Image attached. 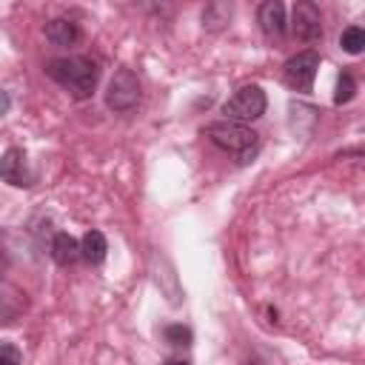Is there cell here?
Returning <instances> with one entry per match:
<instances>
[{
	"label": "cell",
	"mask_w": 365,
	"mask_h": 365,
	"mask_svg": "<svg viewBox=\"0 0 365 365\" xmlns=\"http://www.w3.org/2000/svg\"><path fill=\"white\" fill-rule=\"evenodd\" d=\"M339 46H342V51H348V54H359V51L365 48V31H362V26H348V29L339 34Z\"/></svg>",
	"instance_id": "13"
},
{
	"label": "cell",
	"mask_w": 365,
	"mask_h": 365,
	"mask_svg": "<svg viewBox=\"0 0 365 365\" xmlns=\"http://www.w3.org/2000/svg\"><path fill=\"white\" fill-rule=\"evenodd\" d=\"M354 94H356V80H354L348 71H342V74L336 77L334 103H336V106H345V103H351V100H354Z\"/></svg>",
	"instance_id": "14"
},
{
	"label": "cell",
	"mask_w": 365,
	"mask_h": 365,
	"mask_svg": "<svg viewBox=\"0 0 365 365\" xmlns=\"http://www.w3.org/2000/svg\"><path fill=\"white\" fill-rule=\"evenodd\" d=\"M165 365H188V362H185V359H168Z\"/></svg>",
	"instance_id": "18"
},
{
	"label": "cell",
	"mask_w": 365,
	"mask_h": 365,
	"mask_svg": "<svg viewBox=\"0 0 365 365\" xmlns=\"http://www.w3.org/2000/svg\"><path fill=\"white\" fill-rule=\"evenodd\" d=\"M140 80L131 68H117L114 77L108 80L106 86V106L114 111V114H128L137 108L140 103Z\"/></svg>",
	"instance_id": "4"
},
{
	"label": "cell",
	"mask_w": 365,
	"mask_h": 365,
	"mask_svg": "<svg viewBox=\"0 0 365 365\" xmlns=\"http://www.w3.org/2000/svg\"><path fill=\"white\" fill-rule=\"evenodd\" d=\"M205 137L217 148H222L225 154H231L237 163H251L259 154V134L254 128L240 125V123H231V120L211 123L205 128Z\"/></svg>",
	"instance_id": "2"
},
{
	"label": "cell",
	"mask_w": 365,
	"mask_h": 365,
	"mask_svg": "<svg viewBox=\"0 0 365 365\" xmlns=\"http://www.w3.org/2000/svg\"><path fill=\"white\" fill-rule=\"evenodd\" d=\"M46 40L54 43V46L68 48V46H74L80 40V26L74 20H68V17H54V20L46 23Z\"/></svg>",
	"instance_id": "9"
},
{
	"label": "cell",
	"mask_w": 365,
	"mask_h": 365,
	"mask_svg": "<svg viewBox=\"0 0 365 365\" xmlns=\"http://www.w3.org/2000/svg\"><path fill=\"white\" fill-rule=\"evenodd\" d=\"M265 106H268L265 91L251 83V86L237 88V91L222 103V114H225V120H231V123L248 125V123H254V120H259V117L265 114Z\"/></svg>",
	"instance_id": "3"
},
{
	"label": "cell",
	"mask_w": 365,
	"mask_h": 365,
	"mask_svg": "<svg viewBox=\"0 0 365 365\" xmlns=\"http://www.w3.org/2000/svg\"><path fill=\"white\" fill-rule=\"evenodd\" d=\"M23 354L14 342H0V365H20Z\"/></svg>",
	"instance_id": "16"
},
{
	"label": "cell",
	"mask_w": 365,
	"mask_h": 365,
	"mask_svg": "<svg viewBox=\"0 0 365 365\" xmlns=\"http://www.w3.org/2000/svg\"><path fill=\"white\" fill-rule=\"evenodd\" d=\"M51 259L57 262V265H74L77 259H80V240H74L71 234H66V231H60V234H54V240H51Z\"/></svg>",
	"instance_id": "10"
},
{
	"label": "cell",
	"mask_w": 365,
	"mask_h": 365,
	"mask_svg": "<svg viewBox=\"0 0 365 365\" xmlns=\"http://www.w3.org/2000/svg\"><path fill=\"white\" fill-rule=\"evenodd\" d=\"M108 254V242H106V234L103 231H86L83 240H80V257L88 262V265H100Z\"/></svg>",
	"instance_id": "11"
},
{
	"label": "cell",
	"mask_w": 365,
	"mask_h": 365,
	"mask_svg": "<svg viewBox=\"0 0 365 365\" xmlns=\"http://www.w3.org/2000/svg\"><path fill=\"white\" fill-rule=\"evenodd\" d=\"M9 108H11V97L0 88V117H3V114H9Z\"/></svg>",
	"instance_id": "17"
},
{
	"label": "cell",
	"mask_w": 365,
	"mask_h": 365,
	"mask_svg": "<svg viewBox=\"0 0 365 365\" xmlns=\"http://www.w3.org/2000/svg\"><path fill=\"white\" fill-rule=\"evenodd\" d=\"M231 3H208L205 9H202V29L205 31H220V29H225L228 26V20H231Z\"/></svg>",
	"instance_id": "12"
},
{
	"label": "cell",
	"mask_w": 365,
	"mask_h": 365,
	"mask_svg": "<svg viewBox=\"0 0 365 365\" xmlns=\"http://www.w3.org/2000/svg\"><path fill=\"white\" fill-rule=\"evenodd\" d=\"M163 336H165V342L174 345V348H188V345H191V331H188L185 325H165V328H163Z\"/></svg>",
	"instance_id": "15"
},
{
	"label": "cell",
	"mask_w": 365,
	"mask_h": 365,
	"mask_svg": "<svg viewBox=\"0 0 365 365\" xmlns=\"http://www.w3.org/2000/svg\"><path fill=\"white\" fill-rule=\"evenodd\" d=\"M0 180L14 185V188H29L34 185L37 174L29 168V160L23 154V148H9L3 157H0Z\"/></svg>",
	"instance_id": "7"
},
{
	"label": "cell",
	"mask_w": 365,
	"mask_h": 365,
	"mask_svg": "<svg viewBox=\"0 0 365 365\" xmlns=\"http://www.w3.org/2000/svg\"><path fill=\"white\" fill-rule=\"evenodd\" d=\"M46 74L60 88H66L74 100H88L97 88V80H100V63L86 57V54L54 57L46 63Z\"/></svg>",
	"instance_id": "1"
},
{
	"label": "cell",
	"mask_w": 365,
	"mask_h": 365,
	"mask_svg": "<svg viewBox=\"0 0 365 365\" xmlns=\"http://www.w3.org/2000/svg\"><path fill=\"white\" fill-rule=\"evenodd\" d=\"M257 23L268 40H279L285 34V6L279 0H265L257 9Z\"/></svg>",
	"instance_id": "8"
},
{
	"label": "cell",
	"mask_w": 365,
	"mask_h": 365,
	"mask_svg": "<svg viewBox=\"0 0 365 365\" xmlns=\"http://www.w3.org/2000/svg\"><path fill=\"white\" fill-rule=\"evenodd\" d=\"M317 68H319V54H317L314 48H305V51H297L294 57L285 60V66H282V80H285L294 91L308 94V91L314 88Z\"/></svg>",
	"instance_id": "5"
},
{
	"label": "cell",
	"mask_w": 365,
	"mask_h": 365,
	"mask_svg": "<svg viewBox=\"0 0 365 365\" xmlns=\"http://www.w3.org/2000/svg\"><path fill=\"white\" fill-rule=\"evenodd\" d=\"M291 34L299 40V43H314V40H319L322 37V14H319V9L314 6V3H308V0H299V3H294V9H291Z\"/></svg>",
	"instance_id": "6"
}]
</instances>
